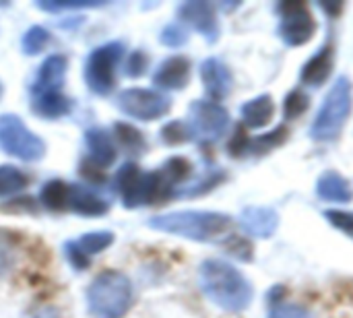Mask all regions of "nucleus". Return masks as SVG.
<instances>
[{"label":"nucleus","mask_w":353,"mask_h":318,"mask_svg":"<svg viewBox=\"0 0 353 318\" xmlns=\"http://www.w3.org/2000/svg\"><path fill=\"white\" fill-rule=\"evenodd\" d=\"M64 74H66V58L64 56L54 54V56L46 58L39 72H37V77H35V81H33L31 93L33 95L58 93V89L62 87Z\"/></svg>","instance_id":"15"},{"label":"nucleus","mask_w":353,"mask_h":318,"mask_svg":"<svg viewBox=\"0 0 353 318\" xmlns=\"http://www.w3.org/2000/svg\"><path fill=\"white\" fill-rule=\"evenodd\" d=\"M277 12L281 17L279 23V37L288 46H304L314 37L316 21L310 14L308 6L298 0H288L277 6Z\"/></svg>","instance_id":"7"},{"label":"nucleus","mask_w":353,"mask_h":318,"mask_svg":"<svg viewBox=\"0 0 353 318\" xmlns=\"http://www.w3.org/2000/svg\"><path fill=\"white\" fill-rule=\"evenodd\" d=\"M190 122L192 135L201 137L203 141H215L225 132L230 124V114L223 106L201 99L190 106Z\"/></svg>","instance_id":"9"},{"label":"nucleus","mask_w":353,"mask_h":318,"mask_svg":"<svg viewBox=\"0 0 353 318\" xmlns=\"http://www.w3.org/2000/svg\"><path fill=\"white\" fill-rule=\"evenodd\" d=\"M12 263H14V248L10 240L4 234H0V277L10 271Z\"/></svg>","instance_id":"35"},{"label":"nucleus","mask_w":353,"mask_h":318,"mask_svg":"<svg viewBox=\"0 0 353 318\" xmlns=\"http://www.w3.org/2000/svg\"><path fill=\"white\" fill-rule=\"evenodd\" d=\"M205 296L228 312H242L252 302V286L230 263L209 259L199 269Z\"/></svg>","instance_id":"1"},{"label":"nucleus","mask_w":353,"mask_h":318,"mask_svg":"<svg viewBox=\"0 0 353 318\" xmlns=\"http://www.w3.org/2000/svg\"><path fill=\"white\" fill-rule=\"evenodd\" d=\"M118 108L137 120H157L170 112V99L153 89H124L118 95Z\"/></svg>","instance_id":"8"},{"label":"nucleus","mask_w":353,"mask_h":318,"mask_svg":"<svg viewBox=\"0 0 353 318\" xmlns=\"http://www.w3.org/2000/svg\"><path fill=\"white\" fill-rule=\"evenodd\" d=\"M85 143L89 149V159L99 168H108L116 161V143L103 128H89L85 132Z\"/></svg>","instance_id":"17"},{"label":"nucleus","mask_w":353,"mask_h":318,"mask_svg":"<svg viewBox=\"0 0 353 318\" xmlns=\"http://www.w3.org/2000/svg\"><path fill=\"white\" fill-rule=\"evenodd\" d=\"M0 147L23 161H37L46 153V143L12 114L0 116Z\"/></svg>","instance_id":"6"},{"label":"nucleus","mask_w":353,"mask_h":318,"mask_svg":"<svg viewBox=\"0 0 353 318\" xmlns=\"http://www.w3.org/2000/svg\"><path fill=\"white\" fill-rule=\"evenodd\" d=\"M285 139H288V128H285V126H279V128H275V130L269 132V135H261V137H256V139H248L246 153H250V155L269 153L271 149L283 145Z\"/></svg>","instance_id":"24"},{"label":"nucleus","mask_w":353,"mask_h":318,"mask_svg":"<svg viewBox=\"0 0 353 318\" xmlns=\"http://www.w3.org/2000/svg\"><path fill=\"white\" fill-rule=\"evenodd\" d=\"M333 62H335V50L331 43H325L302 68V83L308 85V87H319L323 85L331 70H333Z\"/></svg>","instance_id":"16"},{"label":"nucleus","mask_w":353,"mask_h":318,"mask_svg":"<svg viewBox=\"0 0 353 318\" xmlns=\"http://www.w3.org/2000/svg\"><path fill=\"white\" fill-rule=\"evenodd\" d=\"M201 79H203V83H205V91L209 93L211 101H215V103H217L219 99L228 97L230 91H232V83H234L232 72H230V68H228L221 60H217V58H207V60L201 64Z\"/></svg>","instance_id":"12"},{"label":"nucleus","mask_w":353,"mask_h":318,"mask_svg":"<svg viewBox=\"0 0 353 318\" xmlns=\"http://www.w3.org/2000/svg\"><path fill=\"white\" fill-rule=\"evenodd\" d=\"M159 39H161V43H165L170 48H180V46H184L188 41V31L180 23H172V25H168L161 31V37Z\"/></svg>","instance_id":"33"},{"label":"nucleus","mask_w":353,"mask_h":318,"mask_svg":"<svg viewBox=\"0 0 353 318\" xmlns=\"http://www.w3.org/2000/svg\"><path fill=\"white\" fill-rule=\"evenodd\" d=\"M149 226L165 234H174L199 242H211L230 232L232 219L223 213H213V211H178V213L157 215L149 219Z\"/></svg>","instance_id":"2"},{"label":"nucleus","mask_w":353,"mask_h":318,"mask_svg":"<svg viewBox=\"0 0 353 318\" xmlns=\"http://www.w3.org/2000/svg\"><path fill=\"white\" fill-rule=\"evenodd\" d=\"M147 64H149V58L145 52H141V50L132 52V56L128 60V68H126L128 77H141L147 70Z\"/></svg>","instance_id":"37"},{"label":"nucleus","mask_w":353,"mask_h":318,"mask_svg":"<svg viewBox=\"0 0 353 318\" xmlns=\"http://www.w3.org/2000/svg\"><path fill=\"white\" fill-rule=\"evenodd\" d=\"M31 110L41 118H62L72 110V101L58 93H46V95H33Z\"/></svg>","instance_id":"21"},{"label":"nucleus","mask_w":353,"mask_h":318,"mask_svg":"<svg viewBox=\"0 0 353 318\" xmlns=\"http://www.w3.org/2000/svg\"><path fill=\"white\" fill-rule=\"evenodd\" d=\"M275 114V103L271 95H259L242 106V120L250 128H265L271 124Z\"/></svg>","instance_id":"20"},{"label":"nucleus","mask_w":353,"mask_h":318,"mask_svg":"<svg viewBox=\"0 0 353 318\" xmlns=\"http://www.w3.org/2000/svg\"><path fill=\"white\" fill-rule=\"evenodd\" d=\"M103 170V168H101ZM99 170V166L97 163H93L91 159H85L83 163H81V176L85 178V180H89V182H93V184H101L105 178H103V172Z\"/></svg>","instance_id":"38"},{"label":"nucleus","mask_w":353,"mask_h":318,"mask_svg":"<svg viewBox=\"0 0 353 318\" xmlns=\"http://www.w3.org/2000/svg\"><path fill=\"white\" fill-rule=\"evenodd\" d=\"M192 137H194L192 128L186 122H180V120L168 122L161 128V141L168 143V145H182V143H188Z\"/></svg>","instance_id":"28"},{"label":"nucleus","mask_w":353,"mask_h":318,"mask_svg":"<svg viewBox=\"0 0 353 318\" xmlns=\"http://www.w3.org/2000/svg\"><path fill=\"white\" fill-rule=\"evenodd\" d=\"M225 250L240 261H252V244L240 236H230L225 240Z\"/></svg>","instance_id":"34"},{"label":"nucleus","mask_w":353,"mask_h":318,"mask_svg":"<svg viewBox=\"0 0 353 318\" xmlns=\"http://www.w3.org/2000/svg\"><path fill=\"white\" fill-rule=\"evenodd\" d=\"M27 186V176L12 168V166H0V197H10L21 192Z\"/></svg>","instance_id":"25"},{"label":"nucleus","mask_w":353,"mask_h":318,"mask_svg":"<svg viewBox=\"0 0 353 318\" xmlns=\"http://www.w3.org/2000/svg\"><path fill=\"white\" fill-rule=\"evenodd\" d=\"M43 207L48 211H54V213H60L68 207V201H70V186L62 180H50L43 188H41V195H39Z\"/></svg>","instance_id":"23"},{"label":"nucleus","mask_w":353,"mask_h":318,"mask_svg":"<svg viewBox=\"0 0 353 318\" xmlns=\"http://www.w3.org/2000/svg\"><path fill=\"white\" fill-rule=\"evenodd\" d=\"M269 318H312V315L300 304L275 302V304H271Z\"/></svg>","instance_id":"32"},{"label":"nucleus","mask_w":353,"mask_h":318,"mask_svg":"<svg viewBox=\"0 0 353 318\" xmlns=\"http://www.w3.org/2000/svg\"><path fill=\"white\" fill-rule=\"evenodd\" d=\"M240 226L254 238H271L279 226V215L271 207H246L240 215Z\"/></svg>","instance_id":"14"},{"label":"nucleus","mask_w":353,"mask_h":318,"mask_svg":"<svg viewBox=\"0 0 353 318\" xmlns=\"http://www.w3.org/2000/svg\"><path fill=\"white\" fill-rule=\"evenodd\" d=\"M23 318H60L58 310L52 308V306H37L33 308L31 312H27Z\"/></svg>","instance_id":"39"},{"label":"nucleus","mask_w":353,"mask_h":318,"mask_svg":"<svg viewBox=\"0 0 353 318\" xmlns=\"http://www.w3.org/2000/svg\"><path fill=\"white\" fill-rule=\"evenodd\" d=\"M64 255H66V259H68V263L74 267V269H87L89 267V257L77 246V242H68L66 246H64Z\"/></svg>","instance_id":"36"},{"label":"nucleus","mask_w":353,"mask_h":318,"mask_svg":"<svg viewBox=\"0 0 353 318\" xmlns=\"http://www.w3.org/2000/svg\"><path fill=\"white\" fill-rule=\"evenodd\" d=\"M316 192L323 201H331V203H350L352 201V186L337 172H325L316 182Z\"/></svg>","instance_id":"19"},{"label":"nucleus","mask_w":353,"mask_h":318,"mask_svg":"<svg viewBox=\"0 0 353 318\" xmlns=\"http://www.w3.org/2000/svg\"><path fill=\"white\" fill-rule=\"evenodd\" d=\"M161 174H163V178L172 184V188L176 186V184H180V182H184V180H188L190 178V174H192V163L186 159V157H172V159H168L165 163H163V168L159 170Z\"/></svg>","instance_id":"26"},{"label":"nucleus","mask_w":353,"mask_h":318,"mask_svg":"<svg viewBox=\"0 0 353 318\" xmlns=\"http://www.w3.org/2000/svg\"><path fill=\"white\" fill-rule=\"evenodd\" d=\"M0 91H2V89H0Z\"/></svg>","instance_id":"40"},{"label":"nucleus","mask_w":353,"mask_h":318,"mask_svg":"<svg viewBox=\"0 0 353 318\" xmlns=\"http://www.w3.org/2000/svg\"><path fill=\"white\" fill-rule=\"evenodd\" d=\"M114 139H116V145L130 155H141L147 147L143 132L139 128H134L132 124H126V122L114 124Z\"/></svg>","instance_id":"22"},{"label":"nucleus","mask_w":353,"mask_h":318,"mask_svg":"<svg viewBox=\"0 0 353 318\" xmlns=\"http://www.w3.org/2000/svg\"><path fill=\"white\" fill-rule=\"evenodd\" d=\"M325 217H327V221L335 228V230H339V232H343L345 236H350L353 240V213L352 211H339V209H329V211H325Z\"/></svg>","instance_id":"31"},{"label":"nucleus","mask_w":353,"mask_h":318,"mask_svg":"<svg viewBox=\"0 0 353 318\" xmlns=\"http://www.w3.org/2000/svg\"><path fill=\"white\" fill-rule=\"evenodd\" d=\"M353 108V89L347 77H339V81L329 89L312 126L310 137L314 141H335L343 130Z\"/></svg>","instance_id":"4"},{"label":"nucleus","mask_w":353,"mask_h":318,"mask_svg":"<svg viewBox=\"0 0 353 318\" xmlns=\"http://www.w3.org/2000/svg\"><path fill=\"white\" fill-rule=\"evenodd\" d=\"M308 95L302 93L300 89H294L288 97H285V103H283V112L288 118H298L302 116L306 110H308Z\"/></svg>","instance_id":"30"},{"label":"nucleus","mask_w":353,"mask_h":318,"mask_svg":"<svg viewBox=\"0 0 353 318\" xmlns=\"http://www.w3.org/2000/svg\"><path fill=\"white\" fill-rule=\"evenodd\" d=\"M188 81H190V60L186 56H172L163 60L153 74V83L170 91L184 89Z\"/></svg>","instance_id":"13"},{"label":"nucleus","mask_w":353,"mask_h":318,"mask_svg":"<svg viewBox=\"0 0 353 318\" xmlns=\"http://www.w3.org/2000/svg\"><path fill=\"white\" fill-rule=\"evenodd\" d=\"M68 207L79 213V215H85V217H101L108 213V203L103 199H99L95 192H91L89 188L85 186H79V184H72L70 186V201H68Z\"/></svg>","instance_id":"18"},{"label":"nucleus","mask_w":353,"mask_h":318,"mask_svg":"<svg viewBox=\"0 0 353 318\" xmlns=\"http://www.w3.org/2000/svg\"><path fill=\"white\" fill-rule=\"evenodd\" d=\"M124 56V46L120 41H110L95 48L85 62L87 87L97 95L112 93L116 85V68Z\"/></svg>","instance_id":"5"},{"label":"nucleus","mask_w":353,"mask_h":318,"mask_svg":"<svg viewBox=\"0 0 353 318\" xmlns=\"http://www.w3.org/2000/svg\"><path fill=\"white\" fill-rule=\"evenodd\" d=\"M178 14H180V19L184 23L194 27L209 43L217 41V37H219V21H217L215 8L209 2H203V0L184 2L180 6Z\"/></svg>","instance_id":"10"},{"label":"nucleus","mask_w":353,"mask_h":318,"mask_svg":"<svg viewBox=\"0 0 353 318\" xmlns=\"http://www.w3.org/2000/svg\"><path fill=\"white\" fill-rule=\"evenodd\" d=\"M89 312L95 318H122L132 306V286L118 271H103L87 290Z\"/></svg>","instance_id":"3"},{"label":"nucleus","mask_w":353,"mask_h":318,"mask_svg":"<svg viewBox=\"0 0 353 318\" xmlns=\"http://www.w3.org/2000/svg\"><path fill=\"white\" fill-rule=\"evenodd\" d=\"M145 184H147V174H143L137 163L128 161L116 174V188L128 209L145 205Z\"/></svg>","instance_id":"11"},{"label":"nucleus","mask_w":353,"mask_h":318,"mask_svg":"<svg viewBox=\"0 0 353 318\" xmlns=\"http://www.w3.org/2000/svg\"><path fill=\"white\" fill-rule=\"evenodd\" d=\"M48 41H50V33L43 29V27H39V25H33V27H29L27 29V33L23 35V52L25 54H37V52H41L46 46H48Z\"/></svg>","instance_id":"29"},{"label":"nucleus","mask_w":353,"mask_h":318,"mask_svg":"<svg viewBox=\"0 0 353 318\" xmlns=\"http://www.w3.org/2000/svg\"><path fill=\"white\" fill-rule=\"evenodd\" d=\"M112 242H114V234H110V232H93V234H85L83 238H79L77 246L87 257H91V255H97V252L110 248Z\"/></svg>","instance_id":"27"}]
</instances>
